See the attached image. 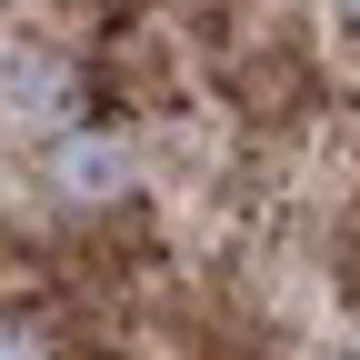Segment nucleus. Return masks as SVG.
Masks as SVG:
<instances>
[{"instance_id":"f257e3e1","label":"nucleus","mask_w":360,"mask_h":360,"mask_svg":"<svg viewBox=\"0 0 360 360\" xmlns=\"http://www.w3.org/2000/svg\"><path fill=\"white\" fill-rule=\"evenodd\" d=\"M51 180L70 200H110V191H130V150L120 141H90V130H70V141L51 150Z\"/></svg>"},{"instance_id":"f03ea898","label":"nucleus","mask_w":360,"mask_h":360,"mask_svg":"<svg viewBox=\"0 0 360 360\" xmlns=\"http://www.w3.org/2000/svg\"><path fill=\"white\" fill-rule=\"evenodd\" d=\"M330 11H340V20H360V0H330Z\"/></svg>"}]
</instances>
